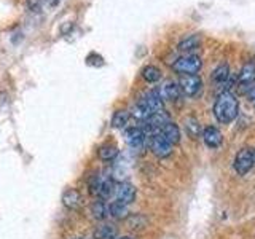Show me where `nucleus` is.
<instances>
[{
    "mask_svg": "<svg viewBox=\"0 0 255 239\" xmlns=\"http://www.w3.org/2000/svg\"><path fill=\"white\" fill-rule=\"evenodd\" d=\"M239 112V102L236 99V96L230 91L222 93L217 101L214 102V117L219 123H231L233 120H236Z\"/></svg>",
    "mask_w": 255,
    "mask_h": 239,
    "instance_id": "obj_1",
    "label": "nucleus"
},
{
    "mask_svg": "<svg viewBox=\"0 0 255 239\" xmlns=\"http://www.w3.org/2000/svg\"><path fill=\"white\" fill-rule=\"evenodd\" d=\"M203 67V61L196 54H183L177 58L172 64L175 74L180 75H196Z\"/></svg>",
    "mask_w": 255,
    "mask_h": 239,
    "instance_id": "obj_2",
    "label": "nucleus"
},
{
    "mask_svg": "<svg viewBox=\"0 0 255 239\" xmlns=\"http://www.w3.org/2000/svg\"><path fill=\"white\" fill-rule=\"evenodd\" d=\"M88 187H90L91 195H94L98 199H102V201L109 199L112 195H114V190H115V185H114V182H112V179L104 177V175H93Z\"/></svg>",
    "mask_w": 255,
    "mask_h": 239,
    "instance_id": "obj_3",
    "label": "nucleus"
},
{
    "mask_svg": "<svg viewBox=\"0 0 255 239\" xmlns=\"http://www.w3.org/2000/svg\"><path fill=\"white\" fill-rule=\"evenodd\" d=\"M255 164L254 159V150L251 148H241L236 153L235 158V169L239 175H246Z\"/></svg>",
    "mask_w": 255,
    "mask_h": 239,
    "instance_id": "obj_4",
    "label": "nucleus"
},
{
    "mask_svg": "<svg viewBox=\"0 0 255 239\" xmlns=\"http://www.w3.org/2000/svg\"><path fill=\"white\" fill-rule=\"evenodd\" d=\"M135 195H137V193H135V187L129 182H120L118 185H115L114 198H115V201H118V203H123V204L129 206L131 203H134Z\"/></svg>",
    "mask_w": 255,
    "mask_h": 239,
    "instance_id": "obj_5",
    "label": "nucleus"
},
{
    "mask_svg": "<svg viewBox=\"0 0 255 239\" xmlns=\"http://www.w3.org/2000/svg\"><path fill=\"white\" fill-rule=\"evenodd\" d=\"M179 86L185 96H188V98H195V96H198L199 91H201L203 82L198 75H182Z\"/></svg>",
    "mask_w": 255,
    "mask_h": 239,
    "instance_id": "obj_6",
    "label": "nucleus"
},
{
    "mask_svg": "<svg viewBox=\"0 0 255 239\" xmlns=\"http://www.w3.org/2000/svg\"><path fill=\"white\" fill-rule=\"evenodd\" d=\"M150 148L158 158H167L172 153V145L167 142L161 134L155 132L150 139Z\"/></svg>",
    "mask_w": 255,
    "mask_h": 239,
    "instance_id": "obj_7",
    "label": "nucleus"
},
{
    "mask_svg": "<svg viewBox=\"0 0 255 239\" xmlns=\"http://www.w3.org/2000/svg\"><path fill=\"white\" fill-rule=\"evenodd\" d=\"M125 139L128 142V145H131L134 148H139L143 145V142L147 139V131L143 127L139 126H132L125 132Z\"/></svg>",
    "mask_w": 255,
    "mask_h": 239,
    "instance_id": "obj_8",
    "label": "nucleus"
},
{
    "mask_svg": "<svg viewBox=\"0 0 255 239\" xmlns=\"http://www.w3.org/2000/svg\"><path fill=\"white\" fill-rule=\"evenodd\" d=\"M143 123H145V124H143V126H145L143 129H150V131H156V132H159V131H161L163 127H164V124L169 123V115H167L164 110L156 112V114L150 115Z\"/></svg>",
    "mask_w": 255,
    "mask_h": 239,
    "instance_id": "obj_9",
    "label": "nucleus"
},
{
    "mask_svg": "<svg viewBox=\"0 0 255 239\" xmlns=\"http://www.w3.org/2000/svg\"><path fill=\"white\" fill-rule=\"evenodd\" d=\"M140 99L148 107V110L151 112V114H156V112L164 110L163 98H161V94H159V90H151V91L143 94Z\"/></svg>",
    "mask_w": 255,
    "mask_h": 239,
    "instance_id": "obj_10",
    "label": "nucleus"
},
{
    "mask_svg": "<svg viewBox=\"0 0 255 239\" xmlns=\"http://www.w3.org/2000/svg\"><path fill=\"white\" fill-rule=\"evenodd\" d=\"M62 204L70 211H78L83 206V196L80 195V191L70 188L62 195Z\"/></svg>",
    "mask_w": 255,
    "mask_h": 239,
    "instance_id": "obj_11",
    "label": "nucleus"
},
{
    "mask_svg": "<svg viewBox=\"0 0 255 239\" xmlns=\"http://www.w3.org/2000/svg\"><path fill=\"white\" fill-rule=\"evenodd\" d=\"M203 140H204V143L207 147L219 148L222 145V142H223V135H222V132L217 129V127L207 126L206 129L203 131Z\"/></svg>",
    "mask_w": 255,
    "mask_h": 239,
    "instance_id": "obj_12",
    "label": "nucleus"
},
{
    "mask_svg": "<svg viewBox=\"0 0 255 239\" xmlns=\"http://www.w3.org/2000/svg\"><path fill=\"white\" fill-rule=\"evenodd\" d=\"M255 82V62H247L243 66L241 72L238 75L239 86H246L249 90V86Z\"/></svg>",
    "mask_w": 255,
    "mask_h": 239,
    "instance_id": "obj_13",
    "label": "nucleus"
},
{
    "mask_svg": "<svg viewBox=\"0 0 255 239\" xmlns=\"http://www.w3.org/2000/svg\"><path fill=\"white\" fill-rule=\"evenodd\" d=\"M159 134H161L163 137L171 143V145H177V143L180 142V129H179V126L172 121L164 124V127L159 131Z\"/></svg>",
    "mask_w": 255,
    "mask_h": 239,
    "instance_id": "obj_14",
    "label": "nucleus"
},
{
    "mask_svg": "<svg viewBox=\"0 0 255 239\" xmlns=\"http://www.w3.org/2000/svg\"><path fill=\"white\" fill-rule=\"evenodd\" d=\"M180 93H182L180 86H179V83H175V82H166L161 86V90H159L161 98L166 99V101H177Z\"/></svg>",
    "mask_w": 255,
    "mask_h": 239,
    "instance_id": "obj_15",
    "label": "nucleus"
},
{
    "mask_svg": "<svg viewBox=\"0 0 255 239\" xmlns=\"http://www.w3.org/2000/svg\"><path fill=\"white\" fill-rule=\"evenodd\" d=\"M109 214L117 220H125L129 217V209H128V204L114 201L112 204H109Z\"/></svg>",
    "mask_w": 255,
    "mask_h": 239,
    "instance_id": "obj_16",
    "label": "nucleus"
},
{
    "mask_svg": "<svg viewBox=\"0 0 255 239\" xmlns=\"http://www.w3.org/2000/svg\"><path fill=\"white\" fill-rule=\"evenodd\" d=\"M94 239H117V228L109 223L99 225L94 230Z\"/></svg>",
    "mask_w": 255,
    "mask_h": 239,
    "instance_id": "obj_17",
    "label": "nucleus"
},
{
    "mask_svg": "<svg viewBox=\"0 0 255 239\" xmlns=\"http://www.w3.org/2000/svg\"><path fill=\"white\" fill-rule=\"evenodd\" d=\"M150 115H153V114H151V112L148 110V107L142 102V99H139L137 102H135L134 107L131 109V117L139 120V121H145Z\"/></svg>",
    "mask_w": 255,
    "mask_h": 239,
    "instance_id": "obj_18",
    "label": "nucleus"
},
{
    "mask_svg": "<svg viewBox=\"0 0 255 239\" xmlns=\"http://www.w3.org/2000/svg\"><path fill=\"white\" fill-rule=\"evenodd\" d=\"M118 147L114 145V143H106L98 150V156L102 159V161H114V159L118 156Z\"/></svg>",
    "mask_w": 255,
    "mask_h": 239,
    "instance_id": "obj_19",
    "label": "nucleus"
},
{
    "mask_svg": "<svg viewBox=\"0 0 255 239\" xmlns=\"http://www.w3.org/2000/svg\"><path fill=\"white\" fill-rule=\"evenodd\" d=\"M199 45H201V37H199L198 34H191V35L183 38L179 43V50L188 53V51H193L195 48H198Z\"/></svg>",
    "mask_w": 255,
    "mask_h": 239,
    "instance_id": "obj_20",
    "label": "nucleus"
},
{
    "mask_svg": "<svg viewBox=\"0 0 255 239\" xmlns=\"http://www.w3.org/2000/svg\"><path fill=\"white\" fill-rule=\"evenodd\" d=\"M230 80V67L227 64H222L212 72V82L215 85H225Z\"/></svg>",
    "mask_w": 255,
    "mask_h": 239,
    "instance_id": "obj_21",
    "label": "nucleus"
},
{
    "mask_svg": "<svg viewBox=\"0 0 255 239\" xmlns=\"http://www.w3.org/2000/svg\"><path fill=\"white\" fill-rule=\"evenodd\" d=\"M129 117H131L129 112L117 110L114 117H112V126H114L115 129H122V127H125L128 124V121H129Z\"/></svg>",
    "mask_w": 255,
    "mask_h": 239,
    "instance_id": "obj_22",
    "label": "nucleus"
},
{
    "mask_svg": "<svg viewBox=\"0 0 255 239\" xmlns=\"http://www.w3.org/2000/svg\"><path fill=\"white\" fill-rule=\"evenodd\" d=\"M91 214H93V217L94 219H98V220H104L107 217L109 214V206L106 204V201H102V199H98L93 206H91Z\"/></svg>",
    "mask_w": 255,
    "mask_h": 239,
    "instance_id": "obj_23",
    "label": "nucleus"
},
{
    "mask_svg": "<svg viewBox=\"0 0 255 239\" xmlns=\"http://www.w3.org/2000/svg\"><path fill=\"white\" fill-rule=\"evenodd\" d=\"M142 77L148 83H156V82L161 80V70H159L158 67H155V66H147V67H143V70H142Z\"/></svg>",
    "mask_w": 255,
    "mask_h": 239,
    "instance_id": "obj_24",
    "label": "nucleus"
},
{
    "mask_svg": "<svg viewBox=\"0 0 255 239\" xmlns=\"http://www.w3.org/2000/svg\"><path fill=\"white\" fill-rule=\"evenodd\" d=\"M185 131L190 139H198L199 134H201V126H199L198 120H195L193 117L187 118L185 120Z\"/></svg>",
    "mask_w": 255,
    "mask_h": 239,
    "instance_id": "obj_25",
    "label": "nucleus"
},
{
    "mask_svg": "<svg viewBox=\"0 0 255 239\" xmlns=\"http://www.w3.org/2000/svg\"><path fill=\"white\" fill-rule=\"evenodd\" d=\"M122 239H131V238H122Z\"/></svg>",
    "mask_w": 255,
    "mask_h": 239,
    "instance_id": "obj_26",
    "label": "nucleus"
},
{
    "mask_svg": "<svg viewBox=\"0 0 255 239\" xmlns=\"http://www.w3.org/2000/svg\"><path fill=\"white\" fill-rule=\"evenodd\" d=\"M254 159H255V151H254Z\"/></svg>",
    "mask_w": 255,
    "mask_h": 239,
    "instance_id": "obj_27",
    "label": "nucleus"
}]
</instances>
